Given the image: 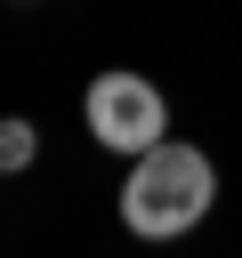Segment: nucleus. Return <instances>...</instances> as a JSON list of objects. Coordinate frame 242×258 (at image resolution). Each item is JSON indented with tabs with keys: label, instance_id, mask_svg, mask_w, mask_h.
Wrapping results in <instances>:
<instances>
[{
	"label": "nucleus",
	"instance_id": "nucleus-2",
	"mask_svg": "<svg viewBox=\"0 0 242 258\" xmlns=\"http://www.w3.org/2000/svg\"><path fill=\"white\" fill-rule=\"evenodd\" d=\"M89 137L97 145H113V153H153L161 145V129H169V105H161V89L145 81V73H97L89 81Z\"/></svg>",
	"mask_w": 242,
	"mask_h": 258
},
{
	"label": "nucleus",
	"instance_id": "nucleus-1",
	"mask_svg": "<svg viewBox=\"0 0 242 258\" xmlns=\"http://www.w3.org/2000/svg\"><path fill=\"white\" fill-rule=\"evenodd\" d=\"M210 202H218V169H210V153H202V145L161 137L153 153H137V161H129L121 226H129L137 242H169V234L202 226V218H210Z\"/></svg>",
	"mask_w": 242,
	"mask_h": 258
},
{
	"label": "nucleus",
	"instance_id": "nucleus-3",
	"mask_svg": "<svg viewBox=\"0 0 242 258\" xmlns=\"http://www.w3.org/2000/svg\"><path fill=\"white\" fill-rule=\"evenodd\" d=\"M32 153H40V137H32V121H16V113H8V121H0V177H8V169H24Z\"/></svg>",
	"mask_w": 242,
	"mask_h": 258
}]
</instances>
